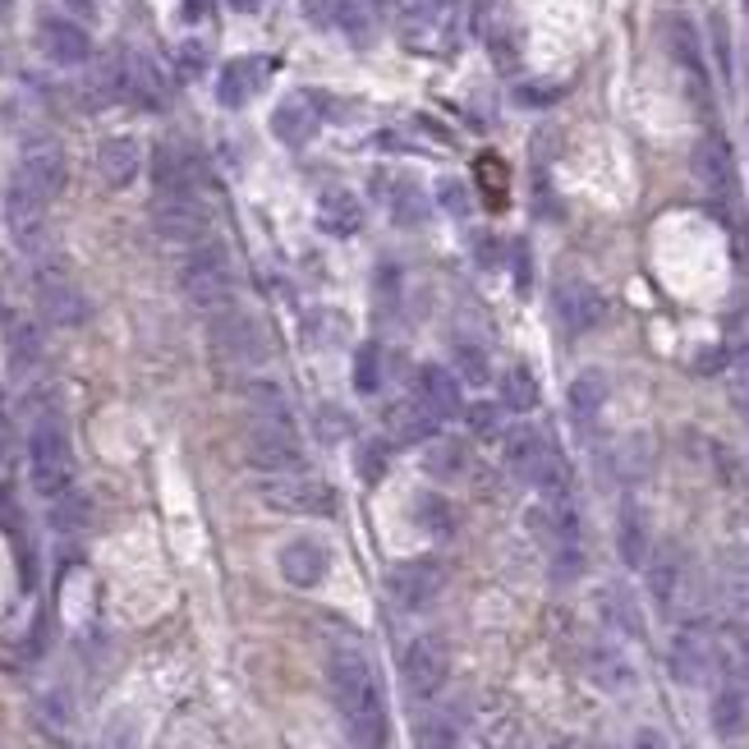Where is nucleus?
Returning a JSON list of instances; mask_svg holds the SVG:
<instances>
[{
  "label": "nucleus",
  "instance_id": "f257e3e1",
  "mask_svg": "<svg viewBox=\"0 0 749 749\" xmlns=\"http://www.w3.org/2000/svg\"><path fill=\"white\" fill-rule=\"evenodd\" d=\"M327 685H331L335 713H341L354 749H382L386 745V704H382V685H377V671H373L368 653L354 649V643L331 649Z\"/></svg>",
  "mask_w": 749,
  "mask_h": 749
},
{
  "label": "nucleus",
  "instance_id": "f03ea898",
  "mask_svg": "<svg viewBox=\"0 0 749 749\" xmlns=\"http://www.w3.org/2000/svg\"><path fill=\"white\" fill-rule=\"evenodd\" d=\"M29 474H33V487L51 502L74 487V451H69L65 423L56 415H42L29 432Z\"/></svg>",
  "mask_w": 749,
  "mask_h": 749
},
{
  "label": "nucleus",
  "instance_id": "7ed1b4c3",
  "mask_svg": "<svg viewBox=\"0 0 749 749\" xmlns=\"http://www.w3.org/2000/svg\"><path fill=\"white\" fill-rule=\"evenodd\" d=\"M179 290H185V299L194 308H202V313H217V308L235 304V272H230V257L217 240L194 244L189 263L179 267Z\"/></svg>",
  "mask_w": 749,
  "mask_h": 749
},
{
  "label": "nucleus",
  "instance_id": "20e7f679",
  "mask_svg": "<svg viewBox=\"0 0 749 749\" xmlns=\"http://www.w3.org/2000/svg\"><path fill=\"white\" fill-rule=\"evenodd\" d=\"M208 341L221 359L230 364H263L267 359V335L257 327V318H249L244 308L225 304L217 313H208Z\"/></svg>",
  "mask_w": 749,
  "mask_h": 749
},
{
  "label": "nucleus",
  "instance_id": "39448f33",
  "mask_svg": "<svg viewBox=\"0 0 749 749\" xmlns=\"http://www.w3.org/2000/svg\"><path fill=\"white\" fill-rule=\"evenodd\" d=\"M244 455L263 474H299L304 464L295 423H276V419H253V428L244 432Z\"/></svg>",
  "mask_w": 749,
  "mask_h": 749
},
{
  "label": "nucleus",
  "instance_id": "423d86ee",
  "mask_svg": "<svg viewBox=\"0 0 749 749\" xmlns=\"http://www.w3.org/2000/svg\"><path fill=\"white\" fill-rule=\"evenodd\" d=\"M400 681L409 690V700H437L442 685L451 681V643L442 635H423L405 649L400 662Z\"/></svg>",
  "mask_w": 749,
  "mask_h": 749
},
{
  "label": "nucleus",
  "instance_id": "0eeeda50",
  "mask_svg": "<svg viewBox=\"0 0 749 749\" xmlns=\"http://www.w3.org/2000/svg\"><path fill=\"white\" fill-rule=\"evenodd\" d=\"M257 497L280 515H331L335 510V493L308 474H267L257 483Z\"/></svg>",
  "mask_w": 749,
  "mask_h": 749
},
{
  "label": "nucleus",
  "instance_id": "6e6552de",
  "mask_svg": "<svg viewBox=\"0 0 749 749\" xmlns=\"http://www.w3.org/2000/svg\"><path fill=\"white\" fill-rule=\"evenodd\" d=\"M5 221H10V235H14V244H19L23 253H42V249H46V198H42L23 175L10 179Z\"/></svg>",
  "mask_w": 749,
  "mask_h": 749
},
{
  "label": "nucleus",
  "instance_id": "1a4fd4ad",
  "mask_svg": "<svg viewBox=\"0 0 749 749\" xmlns=\"http://www.w3.org/2000/svg\"><path fill=\"white\" fill-rule=\"evenodd\" d=\"M671 676L681 685H704L713 676V662H717V643L713 630L704 621H685L676 635H671Z\"/></svg>",
  "mask_w": 749,
  "mask_h": 749
},
{
  "label": "nucleus",
  "instance_id": "9d476101",
  "mask_svg": "<svg viewBox=\"0 0 749 749\" xmlns=\"http://www.w3.org/2000/svg\"><path fill=\"white\" fill-rule=\"evenodd\" d=\"M662 42L671 51V60L681 65V74L690 79V92L700 107H708V65H704V42H700V29L685 19V14H667L662 19Z\"/></svg>",
  "mask_w": 749,
  "mask_h": 749
},
{
  "label": "nucleus",
  "instance_id": "9b49d317",
  "mask_svg": "<svg viewBox=\"0 0 749 749\" xmlns=\"http://www.w3.org/2000/svg\"><path fill=\"white\" fill-rule=\"evenodd\" d=\"M447 588V571L437 561H400L392 575H386V593H392V603L405 607V612H423L442 598Z\"/></svg>",
  "mask_w": 749,
  "mask_h": 749
},
{
  "label": "nucleus",
  "instance_id": "f8f14e48",
  "mask_svg": "<svg viewBox=\"0 0 749 749\" xmlns=\"http://www.w3.org/2000/svg\"><path fill=\"white\" fill-rule=\"evenodd\" d=\"M152 225L170 244H202L208 240V208L198 202V194H157Z\"/></svg>",
  "mask_w": 749,
  "mask_h": 749
},
{
  "label": "nucleus",
  "instance_id": "ddd939ff",
  "mask_svg": "<svg viewBox=\"0 0 749 749\" xmlns=\"http://www.w3.org/2000/svg\"><path fill=\"white\" fill-rule=\"evenodd\" d=\"M552 308H557L561 327L571 331V335H584V331H593V327H603V318H607V299H603V290L588 286V280H580V276L557 280Z\"/></svg>",
  "mask_w": 749,
  "mask_h": 749
},
{
  "label": "nucleus",
  "instance_id": "4468645a",
  "mask_svg": "<svg viewBox=\"0 0 749 749\" xmlns=\"http://www.w3.org/2000/svg\"><path fill=\"white\" fill-rule=\"evenodd\" d=\"M37 313L51 322V327H84L88 322V295L74 286V280L65 272H37Z\"/></svg>",
  "mask_w": 749,
  "mask_h": 749
},
{
  "label": "nucleus",
  "instance_id": "2eb2a0df",
  "mask_svg": "<svg viewBox=\"0 0 749 749\" xmlns=\"http://www.w3.org/2000/svg\"><path fill=\"white\" fill-rule=\"evenodd\" d=\"M19 175L29 179V185L51 202V198L65 189V179H69L65 147H60L56 139H46V134H33L29 143H23V152H19Z\"/></svg>",
  "mask_w": 749,
  "mask_h": 749
},
{
  "label": "nucleus",
  "instance_id": "dca6fc26",
  "mask_svg": "<svg viewBox=\"0 0 749 749\" xmlns=\"http://www.w3.org/2000/svg\"><path fill=\"white\" fill-rule=\"evenodd\" d=\"M276 565H280V580L290 588H318L331 571V552L318 538H290L286 548L276 552Z\"/></svg>",
  "mask_w": 749,
  "mask_h": 749
},
{
  "label": "nucleus",
  "instance_id": "f3484780",
  "mask_svg": "<svg viewBox=\"0 0 749 749\" xmlns=\"http://www.w3.org/2000/svg\"><path fill=\"white\" fill-rule=\"evenodd\" d=\"M37 42H42V51H46L51 65L74 69V65H88V60H92V42H88V33H84L74 19H65V14H42V23H37Z\"/></svg>",
  "mask_w": 749,
  "mask_h": 749
},
{
  "label": "nucleus",
  "instance_id": "a211bd4d",
  "mask_svg": "<svg viewBox=\"0 0 749 749\" xmlns=\"http://www.w3.org/2000/svg\"><path fill=\"white\" fill-rule=\"evenodd\" d=\"M649 598L658 603V612L662 616H676V607H681V598H685V584H690V565H685V557L671 548H658L653 557H649Z\"/></svg>",
  "mask_w": 749,
  "mask_h": 749
},
{
  "label": "nucleus",
  "instance_id": "6ab92c4d",
  "mask_svg": "<svg viewBox=\"0 0 749 749\" xmlns=\"http://www.w3.org/2000/svg\"><path fill=\"white\" fill-rule=\"evenodd\" d=\"M382 423H386L392 447H423V442H432V437H437V423H442V419H437L419 396H400V400L386 405Z\"/></svg>",
  "mask_w": 749,
  "mask_h": 749
},
{
  "label": "nucleus",
  "instance_id": "aec40b11",
  "mask_svg": "<svg viewBox=\"0 0 749 749\" xmlns=\"http://www.w3.org/2000/svg\"><path fill=\"white\" fill-rule=\"evenodd\" d=\"M318 120H322V97L290 92V97H280V107L272 111V134L286 147H304L318 134Z\"/></svg>",
  "mask_w": 749,
  "mask_h": 749
},
{
  "label": "nucleus",
  "instance_id": "412c9836",
  "mask_svg": "<svg viewBox=\"0 0 749 749\" xmlns=\"http://www.w3.org/2000/svg\"><path fill=\"white\" fill-rule=\"evenodd\" d=\"M694 175L713 198H731L736 194V157L722 134H704L694 147Z\"/></svg>",
  "mask_w": 749,
  "mask_h": 749
},
{
  "label": "nucleus",
  "instance_id": "4be33fe9",
  "mask_svg": "<svg viewBox=\"0 0 749 749\" xmlns=\"http://www.w3.org/2000/svg\"><path fill=\"white\" fill-rule=\"evenodd\" d=\"M124 97L139 101L143 111H162L166 107V74L157 69V60L143 56V51H124Z\"/></svg>",
  "mask_w": 749,
  "mask_h": 749
},
{
  "label": "nucleus",
  "instance_id": "5701e85b",
  "mask_svg": "<svg viewBox=\"0 0 749 749\" xmlns=\"http://www.w3.org/2000/svg\"><path fill=\"white\" fill-rule=\"evenodd\" d=\"M139 170H143V147L129 139V134H115V139H107L97 147V175H101V185H111V189H129L139 179Z\"/></svg>",
  "mask_w": 749,
  "mask_h": 749
},
{
  "label": "nucleus",
  "instance_id": "b1692460",
  "mask_svg": "<svg viewBox=\"0 0 749 749\" xmlns=\"http://www.w3.org/2000/svg\"><path fill=\"white\" fill-rule=\"evenodd\" d=\"M607 396H612L607 373H598V368L580 373V377L571 382V392H565V409H571V423H575L580 432H593V423H598L603 409H607Z\"/></svg>",
  "mask_w": 749,
  "mask_h": 749
},
{
  "label": "nucleus",
  "instance_id": "393cba45",
  "mask_svg": "<svg viewBox=\"0 0 749 749\" xmlns=\"http://www.w3.org/2000/svg\"><path fill=\"white\" fill-rule=\"evenodd\" d=\"M79 97L88 111H107L124 97V60L120 56H107V60H92L84 84H79Z\"/></svg>",
  "mask_w": 749,
  "mask_h": 749
},
{
  "label": "nucleus",
  "instance_id": "a878e982",
  "mask_svg": "<svg viewBox=\"0 0 749 749\" xmlns=\"http://www.w3.org/2000/svg\"><path fill=\"white\" fill-rule=\"evenodd\" d=\"M267 60L263 56H244V60H230L225 69H221V79H217V97H221V107H244V101L263 88V79H267Z\"/></svg>",
  "mask_w": 749,
  "mask_h": 749
},
{
  "label": "nucleus",
  "instance_id": "bb28decb",
  "mask_svg": "<svg viewBox=\"0 0 749 749\" xmlns=\"http://www.w3.org/2000/svg\"><path fill=\"white\" fill-rule=\"evenodd\" d=\"M713 731L722 740H745L749 736V690L736 676L713 694Z\"/></svg>",
  "mask_w": 749,
  "mask_h": 749
},
{
  "label": "nucleus",
  "instance_id": "cd10ccee",
  "mask_svg": "<svg viewBox=\"0 0 749 749\" xmlns=\"http://www.w3.org/2000/svg\"><path fill=\"white\" fill-rule=\"evenodd\" d=\"M152 179H157V194H194L198 166L179 143H162L157 157H152Z\"/></svg>",
  "mask_w": 749,
  "mask_h": 749
},
{
  "label": "nucleus",
  "instance_id": "c85d7f7f",
  "mask_svg": "<svg viewBox=\"0 0 749 749\" xmlns=\"http://www.w3.org/2000/svg\"><path fill=\"white\" fill-rule=\"evenodd\" d=\"M318 225L335 240H350L364 230V202H359L350 189H327L318 198Z\"/></svg>",
  "mask_w": 749,
  "mask_h": 749
},
{
  "label": "nucleus",
  "instance_id": "c756f323",
  "mask_svg": "<svg viewBox=\"0 0 749 749\" xmlns=\"http://www.w3.org/2000/svg\"><path fill=\"white\" fill-rule=\"evenodd\" d=\"M419 400L432 409L437 419L460 415V409H464V400H460V377H455L451 368H442V364H423V368H419Z\"/></svg>",
  "mask_w": 749,
  "mask_h": 749
},
{
  "label": "nucleus",
  "instance_id": "7c9ffc66",
  "mask_svg": "<svg viewBox=\"0 0 749 749\" xmlns=\"http://www.w3.org/2000/svg\"><path fill=\"white\" fill-rule=\"evenodd\" d=\"M616 552H621L630 571L649 565V520H643L639 502H621V515H616Z\"/></svg>",
  "mask_w": 749,
  "mask_h": 749
},
{
  "label": "nucleus",
  "instance_id": "2f4dec72",
  "mask_svg": "<svg viewBox=\"0 0 749 749\" xmlns=\"http://www.w3.org/2000/svg\"><path fill=\"white\" fill-rule=\"evenodd\" d=\"M584 667H588L593 685H603V690H612V694H621V690L635 685V667L626 662L621 649H612V643H593L588 658H584Z\"/></svg>",
  "mask_w": 749,
  "mask_h": 749
},
{
  "label": "nucleus",
  "instance_id": "473e14b6",
  "mask_svg": "<svg viewBox=\"0 0 749 749\" xmlns=\"http://www.w3.org/2000/svg\"><path fill=\"white\" fill-rule=\"evenodd\" d=\"M382 198H386V212H392V221L396 225H423L428 221V194L415 185V179H392V185H386L382 179Z\"/></svg>",
  "mask_w": 749,
  "mask_h": 749
},
{
  "label": "nucleus",
  "instance_id": "72a5a7b5",
  "mask_svg": "<svg viewBox=\"0 0 749 749\" xmlns=\"http://www.w3.org/2000/svg\"><path fill=\"white\" fill-rule=\"evenodd\" d=\"M497 442H502V464H506L510 474H520V478H525V474L533 470L538 451L548 447V437H542L538 428H529V423H515V428H506V432L497 437Z\"/></svg>",
  "mask_w": 749,
  "mask_h": 749
},
{
  "label": "nucleus",
  "instance_id": "f704fd0d",
  "mask_svg": "<svg viewBox=\"0 0 749 749\" xmlns=\"http://www.w3.org/2000/svg\"><path fill=\"white\" fill-rule=\"evenodd\" d=\"M525 483L538 487V497H571V464H565V455L548 442V447L538 451L533 470L525 474Z\"/></svg>",
  "mask_w": 749,
  "mask_h": 749
},
{
  "label": "nucleus",
  "instance_id": "c9c22d12",
  "mask_svg": "<svg viewBox=\"0 0 749 749\" xmlns=\"http://www.w3.org/2000/svg\"><path fill=\"white\" fill-rule=\"evenodd\" d=\"M5 345H10V364H14L19 373H23V368H37V359H42V331H37L33 318L10 313V322H5Z\"/></svg>",
  "mask_w": 749,
  "mask_h": 749
},
{
  "label": "nucleus",
  "instance_id": "e433bc0d",
  "mask_svg": "<svg viewBox=\"0 0 749 749\" xmlns=\"http://www.w3.org/2000/svg\"><path fill=\"white\" fill-rule=\"evenodd\" d=\"M409 515H415V529L428 533V538H451L455 533V510L447 497L437 493H419L415 506H409Z\"/></svg>",
  "mask_w": 749,
  "mask_h": 749
},
{
  "label": "nucleus",
  "instance_id": "4c0bfd02",
  "mask_svg": "<svg viewBox=\"0 0 749 749\" xmlns=\"http://www.w3.org/2000/svg\"><path fill=\"white\" fill-rule=\"evenodd\" d=\"M423 474L437 478V483H451L464 474V447L451 442V437H432V442H423Z\"/></svg>",
  "mask_w": 749,
  "mask_h": 749
},
{
  "label": "nucleus",
  "instance_id": "58836bf2",
  "mask_svg": "<svg viewBox=\"0 0 749 749\" xmlns=\"http://www.w3.org/2000/svg\"><path fill=\"white\" fill-rule=\"evenodd\" d=\"M542 400L538 377L529 368H506L502 373V409H515V415H529V409Z\"/></svg>",
  "mask_w": 749,
  "mask_h": 749
},
{
  "label": "nucleus",
  "instance_id": "ea45409f",
  "mask_svg": "<svg viewBox=\"0 0 749 749\" xmlns=\"http://www.w3.org/2000/svg\"><path fill=\"white\" fill-rule=\"evenodd\" d=\"M350 382H354L359 396H377V392H382V350H377V345H359V350H354Z\"/></svg>",
  "mask_w": 749,
  "mask_h": 749
},
{
  "label": "nucleus",
  "instance_id": "a19ab883",
  "mask_svg": "<svg viewBox=\"0 0 749 749\" xmlns=\"http://www.w3.org/2000/svg\"><path fill=\"white\" fill-rule=\"evenodd\" d=\"M455 359H451V373L460 377V382H470V386H487V382H493V364H487V354L478 350V345H455L451 350Z\"/></svg>",
  "mask_w": 749,
  "mask_h": 749
},
{
  "label": "nucleus",
  "instance_id": "79ce46f5",
  "mask_svg": "<svg viewBox=\"0 0 749 749\" xmlns=\"http://www.w3.org/2000/svg\"><path fill=\"white\" fill-rule=\"evenodd\" d=\"M244 400L253 405V415H257V419L290 423V409H286V396H280V386H272V382H253L249 392H244Z\"/></svg>",
  "mask_w": 749,
  "mask_h": 749
},
{
  "label": "nucleus",
  "instance_id": "37998d69",
  "mask_svg": "<svg viewBox=\"0 0 749 749\" xmlns=\"http://www.w3.org/2000/svg\"><path fill=\"white\" fill-rule=\"evenodd\" d=\"M460 415H464V428H470L478 442H493V437H502V405L474 400V405H464Z\"/></svg>",
  "mask_w": 749,
  "mask_h": 749
},
{
  "label": "nucleus",
  "instance_id": "c03bdc74",
  "mask_svg": "<svg viewBox=\"0 0 749 749\" xmlns=\"http://www.w3.org/2000/svg\"><path fill=\"white\" fill-rule=\"evenodd\" d=\"M727 377H731V400H736V409H740L745 423H749V345L731 350V359H727Z\"/></svg>",
  "mask_w": 749,
  "mask_h": 749
},
{
  "label": "nucleus",
  "instance_id": "a18cd8bd",
  "mask_svg": "<svg viewBox=\"0 0 749 749\" xmlns=\"http://www.w3.org/2000/svg\"><path fill=\"white\" fill-rule=\"evenodd\" d=\"M304 331H308V341H318V345H341L345 341V318L322 308V313H308Z\"/></svg>",
  "mask_w": 749,
  "mask_h": 749
},
{
  "label": "nucleus",
  "instance_id": "49530a36",
  "mask_svg": "<svg viewBox=\"0 0 749 749\" xmlns=\"http://www.w3.org/2000/svg\"><path fill=\"white\" fill-rule=\"evenodd\" d=\"M419 749H460V727L451 717H428L419 731Z\"/></svg>",
  "mask_w": 749,
  "mask_h": 749
},
{
  "label": "nucleus",
  "instance_id": "de8ad7c7",
  "mask_svg": "<svg viewBox=\"0 0 749 749\" xmlns=\"http://www.w3.org/2000/svg\"><path fill=\"white\" fill-rule=\"evenodd\" d=\"M354 460H359V474H364V483H377L386 474V447L382 442H359Z\"/></svg>",
  "mask_w": 749,
  "mask_h": 749
},
{
  "label": "nucleus",
  "instance_id": "09e8293b",
  "mask_svg": "<svg viewBox=\"0 0 749 749\" xmlns=\"http://www.w3.org/2000/svg\"><path fill=\"white\" fill-rule=\"evenodd\" d=\"M708 33H713V56H717L722 79H731V33H727V19L713 14V19H708Z\"/></svg>",
  "mask_w": 749,
  "mask_h": 749
},
{
  "label": "nucleus",
  "instance_id": "8fccbe9b",
  "mask_svg": "<svg viewBox=\"0 0 749 749\" xmlns=\"http://www.w3.org/2000/svg\"><path fill=\"white\" fill-rule=\"evenodd\" d=\"M335 23H341V29H345V33H350V37H354L359 46H364V42L373 37V29H368V19H364V14H359V10L350 5V0H341V14H335Z\"/></svg>",
  "mask_w": 749,
  "mask_h": 749
},
{
  "label": "nucleus",
  "instance_id": "3c124183",
  "mask_svg": "<svg viewBox=\"0 0 749 749\" xmlns=\"http://www.w3.org/2000/svg\"><path fill=\"white\" fill-rule=\"evenodd\" d=\"M437 202H442L451 217H464V208H470V194H464L460 179H442V185H437Z\"/></svg>",
  "mask_w": 749,
  "mask_h": 749
},
{
  "label": "nucleus",
  "instance_id": "603ef678",
  "mask_svg": "<svg viewBox=\"0 0 749 749\" xmlns=\"http://www.w3.org/2000/svg\"><path fill=\"white\" fill-rule=\"evenodd\" d=\"M175 60H179V74H185V79H198L202 65H208V51H202L198 42H185L175 51Z\"/></svg>",
  "mask_w": 749,
  "mask_h": 749
},
{
  "label": "nucleus",
  "instance_id": "864d4df0",
  "mask_svg": "<svg viewBox=\"0 0 749 749\" xmlns=\"http://www.w3.org/2000/svg\"><path fill=\"white\" fill-rule=\"evenodd\" d=\"M304 14L327 29V23H335V14H341V0H304Z\"/></svg>",
  "mask_w": 749,
  "mask_h": 749
},
{
  "label": "nucleus",
  "instance_id": "5fc2aeb1",
  "mask_svg": "<svg viewBox=\"0 0 749 749\" xmlns=\"http://www.w3.org/2000/svg\"><path fill=\"white\" fill-rule=\"evenodd\" d=\"M727 359H731V354H722L717 345H708V350H700V359H694L690 368H694V373H717V368H727Z\"/></svg>",
  "mask_w": 749,
  "mask_h": 749
},
{
  "label": "nucleus",
  "instance_id": "6e6d98bb",
  "mask_svg": "<svg viewBox=\"0 0 749 749\" xmlns=\"http://www.w3.org/2000/svg\"><path fill=\"white\" fill-rule=\"evenodd\" d=\"M630 749H671V740H667L658 727H639V731L630 736Z\"/></svg>",
  "mask_w": 749,
  "mask_h": 749
},
{
  "label": "nucleus",
  "instance_id": "4d7b16f0",
  "mask_svg": "<svg viewBox=\"0 0 749 749\" xmlns=\"http://www.w3.org/2000/svg\"><path fill=\"white\" fill-rule=\"evenodd\" d=\"M557 92L561 88H525L520 101H525V107H548V101H557Z\"/></svg>",
  "mask_w": 749,
  "mask_h": 749
},
{
  "label": "nucleus",
  "instance_id": "13d9d810",
  "mask_svg": "<svg viewBox=\"0 0 749 749\" xmlns=\"http://www.w3.org/2000/svg\"><path fill=\"white\" fill-rule=\"evenodd\" d=\"M731 676L749 690V643H740V653H736V667H731Z\"/></svg>",
  "mask_w": 749,
  "mask_h": 749
},
{
  "label": "nucleus",
  "instance_id": "bf43d9fd",
  "mask_svg": "<svg viewBox=\"0 0 749 749\" xmlns=\"http://www.w3.org/2000/svg\"><path fill=\"white\" fill-rule=\"evenodd\" d=\"M120 722H124V717H115V722H111V749H134V736H129V731L120 727Z\"/></svg>",
  "mask_w": 749,
  "mask_h": 749
},
{
  "label": "nucleus",
  "instance_id": "052dcab7",
  "mask_svg": "<svg viewBox=\"0 0 749 749\" xmlns=\"http://www.w3.org/2000/svg\"><path fill=\"white\" fill-rule=\"evenodd\" d=\"M65 5H69L74 14H92V10H97V0H65Z\"/></svg>",
  "mask_w": 749,
  "mask_h": 749
},
{
  "label": "nucleus",
  "instance_id": "680f3d73",
  "mask_svg": "<svg viewBox=\"0 0 749 749\" xmlns=\"http://www.w3.org/2000/svg\"><path fill=\"white\" fill-rule=\"evenodd\" d=\"M263 0H230V10H240V14H253Z\"/></svg>",
  "mask_w": 749,
  "mask_h": 749
},
{
  "label": "nucleus",
  "instance_id": "e2e57ef3",
  "mask_svg": "<svg viewBox=\"0 0 749 749\" xmlns=\"http://www.w3.org/2000/svg\"><path fill=\"white\" fill-rule=\"evenodd\" d=\"M442 5H451V0H419V10H442Z\"/></svg>",
  "mask_w": 749,
  "mask_h": 749
},
{
  "label": "nucleus",
  "instance_id": "0e129e2a",
  "mask_svg": "<svg viewBox=\"0 0 749 749\" xmlns=\"http://www.w3.org/2000/svg\"><path fill=\"white\" fill-rule=\"evenodd\" d=\"M0 460H5V437H0Z\"/></svg>",
  "mask_w": 749,
  "mask_h": 749
},
{
  "label": "nucleus",
  "instance_id": "69168bd1",
  "mask_svg": "<svg viewBox=\"0 0 749 749\" xmlns=\"http://www.w3.org/2000/svg\"><path fill=\"white\" fill-rule=\"evenodd\" d=\"M0 5H5V0H0Z\"/></svg>",
  "mask_w": 749,
  "mask_h": 749
},
{
  "label": "nucleus",
  "instance_id": "338daca9",
  "mask_svg": "<svg viewBox=\"0 0 749 749\" xmlns=\"http://www.w3.org/2000/svg\"><path fill=\"white\" fill-rule=\"evenodd\" d=\"M745 5H749V0H745Z\"/></svg>",
  "mask_w": 749,
  "mask_h": 749
},
{
  "label": "nucleus",
  "instance_id": "774afa93",
  "mask_svg": "<svg viewBox=\"0 0 749 749\" xmlns=\"http://www.w3.org/2000/svg\"><path fill=\"white\" fill-rule=\"evenodd\" d=\"M382 5H386V0H382Z\"/></svg>",
  "mask_w": 749,
  "mask_h": 749
}]
</instances>
